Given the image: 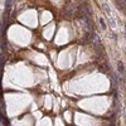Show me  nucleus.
Wrapping results in <instances>:
<instances>
[{
	"label": "nucleus",
	"mask_w": 126,
	"mask_h": 126,
	"mask_svg": "<svg viewBox=\"0 0 126 126\" xmlns=\"http://www.w3.org/2000/svg\"><path fill=\"white\" fill-rule=\"evenodd\" d=\"M75 8H73L72 5H68L66 9H64V12H63V16L64 18H67V19H69V18H72L73 15H75Z\"/></svg>",
	"instance_id": "f257e3e1"
},
{
	"label": "nucleus",
	"mask_w": 126,
	"mask_h": 126,
	"mask_svg": "<svg viewBox=\"0 0 126 126\" xmlns=\"http://www.w3.org/2000/svg\"><path fill=\"white\" fill-rule=\"evenodd\" d=\"M117 71H119V75L120 76H124L125 75V66H124V63L121 61L117 62Z\"/></svg>",
	"instance_id": "f03ea898"
},
{
	"label": "nucleus",
	"mask_w": 126,
	"mask_h": 126,
	"mask_svg": "<svg viewBox=\"0 0 126 126\" xmlns=\"http://www.w3.org/2000/svg\"><path fill=\"white\" fill-rule=\"evenodd\" d=\"M102 8H103V10H105V12H106V14H107L109 19H110V18H112V13H111V8L109 6V4H106V3H103Z\"/></svg>",
	"instance_id": "7ed1b4c3"
},
{
	"label": "nucleus",
	"mask_w": 126,
	"mask_h": 126,
	"mask_svg": "<svg viewBox=\"0 0 126 126\" xmlns=\"http://www.w3.org/2000/svg\"><path fill=\"white\" fill-rule=\"evenodd\" d=\"M100 71H101V72H103V73H106V72H109V66L106 64V63H105L103 66L101 64V66H100Z\"/></svg>",
	"instance_id": "20e7f679"
},
{
	"label": "nucleus",
	"mask_w": 126,
	"mask_h": 126,
	"mask_svg": "<svg viewBox=\"0 0 126 126\" xmlns=\"http://www.w3.org/2000/svg\"><path fill=\"white\" fill-rule=\"evenodd\" d=\"M100 23H101V27H102V29H103V30H106V29H107V25H106V22H105V20H103L102 18L100 19Z\"/></svg>",
	"instance_id": "39448f33"
},
{
	"label": "nucleus",
	"mask_w": 126,
	"mask_h": 126,
	"mask_svg": "<svg viewBox=\"0 0 126 126\" xmlns=\"http://www.w3.org/2000/svg\"><path fill=\"white\" fill-rule=\"evenodd\" d=\"M75 1H79V0H75Z\"/></svg>",
	"instance_id": "423d86ee"
}]
</instances>
